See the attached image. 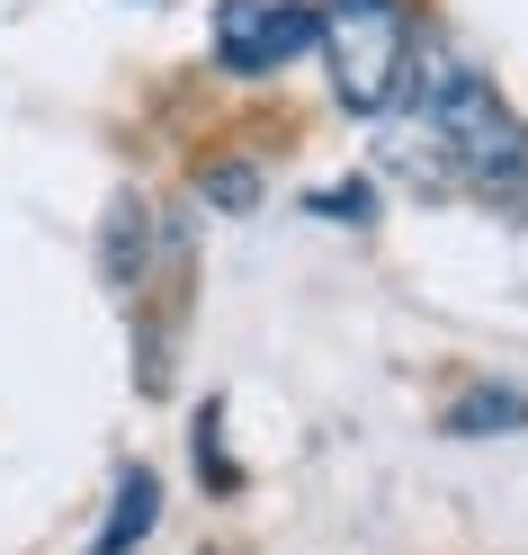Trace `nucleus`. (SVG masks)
<instances>
[{
	"instance_id": "f257e3e1",
	"label": "nucleus",
	"mask_w": 528,
	"mask_h": 555,
	"mask_svg": "<svg viewBox=\"0 0 528 555\" xmlns=\"http://www.w3.org/2000/svg\"><path fill=\"white\" fill-rule=\"evenodd\" d=\"M412 90H421V134L448 153V170L466 189H492V197H511L519 180H528V126L492 99V81L484 73H466V63H448V54H430L412 73Z\"/></svg>"
},
{
	"instance_id": "f03ea898",
	"label": "nucleus",
	"mask_w": 528,
	"mask_h": 555,
	"mask_svg": "<svg viewBox=\"0 0 528 555\" xmlns=\"http://www.w3.org/2000/svg\"><path fill=\"white\" fill-rule=\"evenodd\" d=\"M313 27H323V63H332V90H340V108H395L403 81H412V27L395 0H323L313 10Z\"/></svg>"
},
{
	"instance_id": "7ed1b4c3",
	"label": "nucleus",
	"mask_w": 528,
	"mask_h": 555,
	"mask_svg": "<svg viewBox=\"0 0 528 555\" xmlns=\"http://www.w3.org/2000/svg\"><path fill=\"white\" fill-rule=\"evenodd\" d=\"M323 37L313 27V10H296V0H224L216 10V63L224 73H287V63Z\"/></svg>"
},
{
	"instance_id": "20e7f679",
	"label": "nucleus",
	"mask_w": 528,
	"mask_h": 555,
	"mask_svg": "<svg viewBox=\"0 0 528 555\" xmlns=\"http://www.w3.org/2000/svg\"><path fill=\"white\" fill-rule=\"evenodd\" d=\"M153 519H162V483H153L144 466H134V475L117 483V511L99 519V538H90V555H134V546L153 538Z\"/></svg>"
},
{
	"instance_id": "39448f33",
	"label": "nucleus",
	"mask_w": 528,
	"mask_h": 555,
	"mask_svg": "<svg viewBox=\"0 0 528 555\" xmlns=\"http://www.w3.org/2000/svg\"><path fill=\"white\" fill-rule=\"evenodd\" d=\"M448 430L456 439H502V430H528V395L519 386H475L448 403Z\"/></svg>"
},
{
	"instance_id": "423d86ee",
	"label": "nucleus",
	"mask_w": 528,
	"mask_h": 555,
	"mask_svg": "<svg viewBox=\"0 0 528 555\" xmlns=\"http://www.w3.org/2000/svg\"><path fill=\"white\" fill-rule=\"evenodd\" d=\"M99 260H108V278H117V287H134V278H144V197H117V206H108Z\"/></svg>"
},
{
	"instance_id": "0eeeda50",
	"label": "nucleus",
	"mask_w": 528,
	"mask_h": 555,
	"mask_svg": "<svg viewBox=\"0 0 528 555\" xmlns=\"http://www.w3.org/2000/svg\"><path fill=\"white\" fill-rule=\"evenodd\" d=\"M197 197L224 206V216H252L260 206V170L252 162H216V170H197Z\"/></svg>"
},
{
	"instance_id": "6e6552de",
	"label": "nucleus",
	"mask_w": 528,
	"mask_h": 555,
	"mask_svg": "<svg viewBox=\"0 0 528 555\" xmlns=\"http://www.w3.org/2000/svg\"><path fill=\"white\" fill-rule=\"evenodd\" d=\"M313 216H332V224H368L376 206H368V189H359V180H349V189H323V197H313Z\"/></svg>"
}]
</instances>
